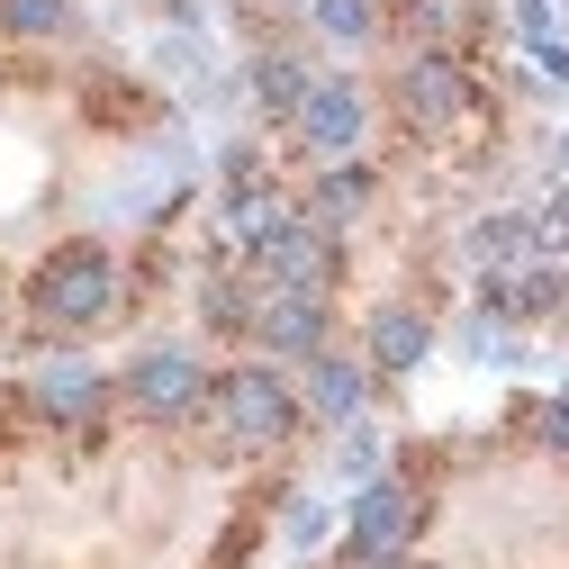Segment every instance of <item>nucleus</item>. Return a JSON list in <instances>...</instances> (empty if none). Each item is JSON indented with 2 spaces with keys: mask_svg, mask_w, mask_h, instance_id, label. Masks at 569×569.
<instances>
[{
  "mask_svg": "<svg viewBox=\"0 0 569 569\" xmlns=\"http://www.w3.org/2000/svg\"><path fill=\"white\" fill-rule=\"evenodd\" d=\"M109 299H118V262H109L100 244H63V253H46L37 280H28V308H37L46 326H100Z\"/></svg>",
  "mask_w": 569,
  "mask_h": 569,
  "instance_id": "nucleus-1",
  "label": "nucleus"
},
{
  "mask_svg": "<svg viewBox=\"0 0 569 569\" xmlns=\"http://www.w3.org/2000/svg\"><path fill=\"white\" fill-rule=\"evenodd\" d=\"M208 407H218V425L236 443H280L299 425V398L280 371H227V380H208Z\"/></svg>",
  "mask_w": 569,
  "mask_h": 569,
  "instance_id": "nucleus-2",
  "label": "nucleus"
},
{
  "mask_svg": "<svg viewBox=\"0 0 569 569\" xmlns=\"http://www.w3.org/2000/svg\"><path fill=\"white\" fill-rule=\"evenodd\" d=\"M253 262H262V280L271 290H326L335 280V236L317 227V218H271V236L253 244Z\"/></svg>",
  "mask_w": 569,
  "mask_h": 569,
  "instance_id": "nucleus-3",
  "label": "nucleus"
},
{
  "mask_svg": "<svg viewBox=\"0 0 569 569\" xmlns=\"http://www.w3.org/2000/svg\"><path fill=\"white\" fill-rule=\"evenodd\" d=\"M416 542V497L398 479H371L362 497H352V560H389Z\"/></svg>",
  "mask_w": 569,
  "mask_h": 569,
  "instance_id": "nucleus-4",
  "label": "nucleus"
},
{
  "mask_svg": "<svg viewBox=\"0 0 569 569\" xmlns=\"http://www.w3.org/2000/svg\"><path fill=\"white\" fill-rule=\"evenodd\" d=\"M398 100H407L416 127H452V118H470V73H461L452 54H416L407 73H398Z\"/></svg>",
  "mask_w": 569,
  "mask_h": 569,
  "instance_id": "nucleus-5",
  "label": "nucleus"
},
{
  "mask_svg": "<svg viewBox=\"0 0 569 569\" xmlns=\"http://www.w3.org/2000/svg\"><path fill=\"white\" fill-rule=\"evenodd\" d=\"M127 398L146 407V416H190V407L208 398V380H199L190 352H146V362L127 371Z\"/></svg>",
  "mask_w": 569,
  "mask_h": 569,
  "instance_id": "nucleus-6",
  "label": "nucleus"
},
{
  "mask_svg": "<svg viewBox=\"0 0 569 569\" xmlns=\"http://www.w3.org/2000/svg\"><path fill=\"white\" fill-rule=\"evenodd\" d=\"M290 127L308 136L317 154H343L352 136H362V91H352V82H308V100H299Z\"/></svg>",
  "mask_w": 569,
  "mask_h": 569,
  "instance_id": "nucleus-7",
  "label": "nucleus"
},
{
  "mask_svg": "<svg viewBox=\"0 0 569 569\" xmlns=\"http://www.w3.org/2000/svg\"><path fill=\"white\" fill-rule=\"evenodd\" d=\"M253 335H262L271 352H326V308H317L308 290H271L262 317H253Z\"/></svg>",
  "mask_w": 569,
  "mask_h": 569,
  "instance_id": "nucleus-8",
  "label": "nucleus"
},
{
  "mask_svg": "<svg viewBox=\"0 0 569 569\" xmlns=\"http://www.w3.org/2000/svg\"><path fill=\"white\" fill-rule=\"evenodd\" d=\"M569 299V280L551 262H516V271H488V308L497 317H551Z\"/></svg>",
  "mask_w": 569,
  "mask_h": 569,
  "instance_id": "nucleus-9",
  "label": "nucleus"
},
{
  "mask_svg": "<svg viewBox=\"0 0 569 569\" xmlns=\"http://www.w3.org/2000/svg\"><path fill=\"white\" fill-rule=\"evenodd\" d=\"M533 253H542L533 218H479V227H470V262H479V271H516V262H533Z\"/></svg>",
  "mask_w": 569,
  "mask_h": 569,
  "instance_id": "nucleus-10",
  "label": "nucleus"
},
{
  "mask_svg": "<svg viewBox=\"0 0 569 569\" xmlns=\"http://www.w3.org/2000/svg\"><path fill=\"white\" fill-rule=\"evenodd\" d=\"M308 407L335 416V425H352V416H362V371L335 362V352H308Z\"/></svg>",
  "mask_w": 569,
  "mask_h": 569,
  "instance_id": "nucleus-11",
  "label": "nucleus"
},
{
  "mask_svg": "<svg viewBox=\"0 0 569 569\" xmlns=\"http://www.w3.org/2000/svg\"><path fill=\"white\" fill-rule=\"evenodd\" d=\"M371 362L380 371H416L425 362V317L416 308H380L371 317Z\"/></svg>",
  "mask_w": 569,
  "mask_h": 569,
  "instance_id": "nucleus-12",
  "label": "nucleus"
},
{
  "mask_svg": "<svg viewBox=\"0 0 569 569\" xmlns=\"http://www.w3.org/2000/svg\"><path fill=\"white\" fill-rule=\"evenodd\" d=\"M100 398H109V389H100L91 371H46V380H37V407H46V416H63V425L100 416Z\"/></svg>",
  "mask_w": 569,
  "mask_h": 569,
  "instance_id": "nucleus-13",
  "label": "nucleus"
},
{
  "mask_svg": "<svg viewBox=\"0 0 569 569\" xmlns=\"http://www.w3.org/2000/svg\"><path fill=\"white\" fill-rule=\"evenodd\" d=\"M253 100L280 109V118H299V100H308V63H299V54H262V63H253Z\"/></svg>",
  "mask_w": 569,
  "mask_h": 569,
  "instance_id": "nucleus-14",
  "label": "nucleus"
},
{
  "mask_svg": "<svg viewBox=\"0 0 569 569\" xmlns=\"http://www.w3.org/2000/svg\"><path fill=\"white\" fill-rule=\"evenodd\" d=\"M362 199H371V172L362 163H335L317 181V227H343V218H362Z\"/></svg>",
  "mask_w": 569,
  "mask_h": 569,
  "instance_id": "nucleus-15",
  "label": "nucleus"
},
{
  "mask_svg": "<svg viewBox=\"0 0 569 569\" xmlns=\"http://www.w3.org/2000/svg\"><path fill=\"white\" fill-rule=\"evenodd\" d=\"M0 28L10 37H63L73 28V0H0Z\"/></svg>",
  "mask_w": 569,
  "mask_h": 569,
  "instance_id": "nucleus-16",
  "label": "nucleus"
},
{
  "mask_svg": "<svg viewBox=\"0 0 569 569\" xmlns=\"http://www.w3.org/2000/svg\"><path fill=\"white\" fill-rule=\"evenodd\" d=\"M262 317V299L244 290V280H208V326H218V335H244Z\"/></svg>",
  "mask_w": 569,
  "mask_h": 569,
  "instance_id": "nucleus-17",
  "label": "nucleus"
},
{
  "mask_svg": "<svg viewBox=\"0 0 569 569\" xmlns=\"http://www.w3.org/2000/svg\"><path fill=\"white\" fill-rule=\"evenodd\" d=\"M516 28H525V46L542 54V73H569V46H560V28H551L542 0H516Z\"/></svg>",
  "mask_w": 569,
  "mask_h": 569,
  "instance_id": "nucleus-18",
  "label": "nucleus"
},
{
  "mask_svg": "<svg viewBox=\"0 0 569 569\" xmlns=\"http://www.w3.org/2000/svg\"><path fill=\"white\" fill-rule=\"evenodd\" d=\"M308 19H317L335 46H362V37H371V0H308Z\"/></svg>",
  "mask_w": 569,
  "mask_h": 569,
  "instance_id": "nucleus-19",
  "label": "nucleus"
},
{
  "mask_svg": "<svg viewBox=\"0 0 569 569\" xmlns=\"http://www.w3.org/2000/svg\"><path fill=\"white\" fill-rule=\"evenodd\" d=\"M533 435H542L551 452H569V398H551V407H533Z\"/></svg>",
  "mask_w": 569,
  "mask_h": 569,
  "instance_id": "nucleus-20",
  "label": "nucleus"
},
{
  "mask_svg": "<svg viewBox=\"0 0 569 569\" xmlns=\"http://www.w3.org/2000/svg\"><path fill=\"white\" fill-rule=\"evenodd\" d=\"M280 10H308V0H280Z\"/></svg>",
  "mask_w": 569,
  "mask_h": 569,
  "instance_id": "nucleus-21",
  "label": "nucleus"
}]
</instances>
